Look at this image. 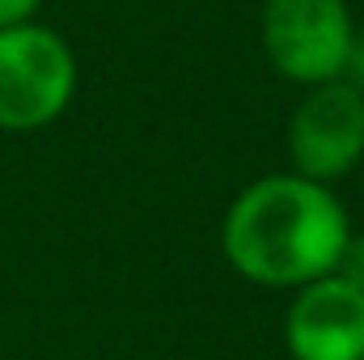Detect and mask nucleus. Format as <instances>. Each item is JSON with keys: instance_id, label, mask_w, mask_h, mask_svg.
<instances>
[{"instance_id": "39448f33", "label": "nucleus", "mask_w": 364, "mask_h": 360, "mask_svg": "<svg viewBox=\"0 0 364 360\" xmlns=\"http://www.w3.org/2000/svg\"><path fill=\"white\" fill-rule=\"evenodd\" d=\"M292 360H364V288L343 275H318L292 292L284 314Z\"/></svg>"}, {"instance_id": "20e7f679", "label": "nucleus", "mask_w": 364, "mask_h": 360, "mask_svg": "<svg viewBox=\"0 0 364 360\" xmlns=\"http://www.w3.org/2000/svg\"><path fill=\"white\" fill-rule=\"evenodd\" d=\"M292 174L335 182L364 162V90L356 81H322L296 102L288 123Z\"/></svg>"}, {"instance_id": "423d86ee", "label": "nucleus", "mask_w": 364, "mask_h": 360, "mask_svg": "<svg viewBox=\"0 0 364 360\" xmlns=\"http://www.w3.org/2000/svg\"><path fill=\"white\" fill-rule=\"evenodd\" d=\"M335 275H343L348 284L364 288V233H352V238H348V246H343V255H339Z\"/></svg>"}, {"instance_id": "f257e3e1", "label": "nucleus", "mask_w": 364, "mask_h": 360, "mask_svg": "<svg viewBox=\"0 0 364 360\" xmlns=\"http://www.w3.org/2000/svg\"><path fill=\"white\" fill-rule=\"evenodd\" d=\"M352 238L348 208L326 182L267 174L225 212L220 246L237 275L263 288H301L339 268Z\"/></svg>"}, {"instance_id": "0eeeda50", "label": "nucleus", "mask_w": 364, "mask_h": 360, "mask_svg": "<svg viewBox=\"0 0 364 360\" xmlns=\"http://www.w3.org/2000/svg\"><path fill=\"white\" fill-rule=\"evenodd\" d=\"M38 4H43V0H0V30L30 21V17L38 13Z\"/></svg>"}, {"instance_id": "7ed1b4c3", "label": "nucleus", "mask_w": 364, "mask_h": 360, "mask_svg": "<svg viewBox=\"0 0 364 360\" xmlns=\"http://www.w3.org/2000/svg\"><path fill=\"white\" fill-rule=\"evenodd\" d=\"M356 21L348 0H267L263 47L279 77L296 85L339 81L348 73Z\"/></svg>"}, {"instance_id": "f03ea898", "label": "nucleus", "mask_w": 364, "mask_h": 360, "mask_svg": "<svg viewBox=\"0 0 364 360\" xmlns=\"http://www.w3.org/2000/svg\"><path fill=\"white\" fill-rule=\"evenodd\" d=\"M77 93L73 47L34 21L0 30V132H38L55 123Z\"/></svg>"}]
</instances>
